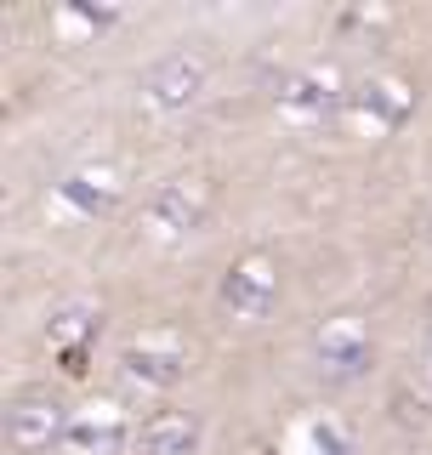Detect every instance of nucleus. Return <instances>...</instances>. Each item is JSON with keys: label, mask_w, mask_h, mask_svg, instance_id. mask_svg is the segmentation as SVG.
<instances>
[{"label": "nucleus", "mask_w": 432, "mask_h": 455, "mask_svg": "<svg viewBox=\"0 0 432 455\" xmlns=\"http://www.w3.org/2000/svg\"><path fill=\"white\" fill-rule=\"evenodd\" d=\"M199 92H205V57L199 52H165L160 63L142 75V103L160 108V114L188 108Z\"/></svg>", "instance_id": "f257e3e1"}, {"label": "nucleus", "mask_w": 432, "mask_h": 455, "mask_svg": "<svg viewBox=\"0 0 432 455\" xmlns=\"http://www.w3.org/2000/svg\"><path fill=\"white\" fill-rule=\"evenodd\" d=\"M6 438L18 450H46L52 438H68V421H63V404L46 393H23L18 404L6 410Z\"/></svg>", "instance_id": "f03ea898"}, {"label": "nucleus", "mask_w": 432, "mask_h": 455, "mask_svg": "<svg viewBox=\"0 0 432 455\" xmlns=\"http://www.w3.org/2000/svg\"><path fill=\"white\" fill-rule=\"evenodd\" d=\"M222 302L239 313V319H268L273 302H279V274L268 262H234L222 274Z\"/></svg>", "instance_id": "7ed1b4c3"}, {"label": "nucleus", "mask_w": 432, "mask_h": 455, "mask_svg": "<svg viewBox=\"0 0 432 455\" xmlns=\"http://www.w3.org/2000/svg\"><path fill=\"white\" fill-rule=\"evenodd\" d=\"M120 364L142 387H177V381L188 376V353H182L177 341H137V347L120 353Z\"/></svg>", "instance_id": "20e7f679"}, {"label": "nucleus", "mask_w": 432, "mask_h": 455, "mask_svg": "<svg viewBox=\"0 0 432 455\" xmlns=\"http://www.w3.org/2000/svg\"><path fill=\"white\" fill-rule=\"evenodd\" d=\"M199 217H205V188H199V182H188V177L165 182V188L148 199L154 234H188V228H199Z\"/></svg>", "instance_id": "39448f33"}, {"label": "nucleus", "mask_w": 432, "mask_h": 455, "mask_svg": "<svg viewBox=\"0 0 432 455\" xmlns=\"http://www.w3.org/2000/svg\"><path fill=\"white\" fill-rule=\"evenodd\" d=\"M137 450L142 455H194L199 450V421L182 416V410H165V416L137 427Z\"/></svg>", "instance_id": "423d86ee"}, {"label": "nucleus", "mask_w": 432, "mask_h": 455, "mask_svg": "<svg viewBox=\"0 0 432 455\" xmlns=\"http://www.w3.org/2000/svg\"><path fill=\"white\" fill-rule=\"evenodd\" d=\"M319 364L330 370V376H358V370L370 364V341L348 331V324H330V331L319 336Z\"/></svg>", "instance_id": "0eeeda50"}, {"label": "nucleus", "mask_w": 432, "mask_h": 455, "mask_svg": "<svg viewBox=\"0 0 432 455\" xmlns=\"http://www.w3.org/2000/svg\"><path fill=\"white\" fill-rule=\"evenodd\" d=\"M68 444H80V450H103V455H114L125 444V427L114 421V416H103V421H68Z\"/></svg>", "instance_id": "6e6552de"}, {"label": "nucleus", "mask_w": 432, "mask_h": 455, "mask_svg": "<svg viewBox=\"0 0 432 455\" xmlns=\"http://www.w3.org/2000/svg\"><path fill=\"white\" fill-rule=\"evenodd\" d=\"M92 331H97V313H92V307H80V302H75V307H63V313L52 319V341H57V347H68V353H80Z\"/></svg>", "instance_id": "1a4fd4ad"}]
</instances>
